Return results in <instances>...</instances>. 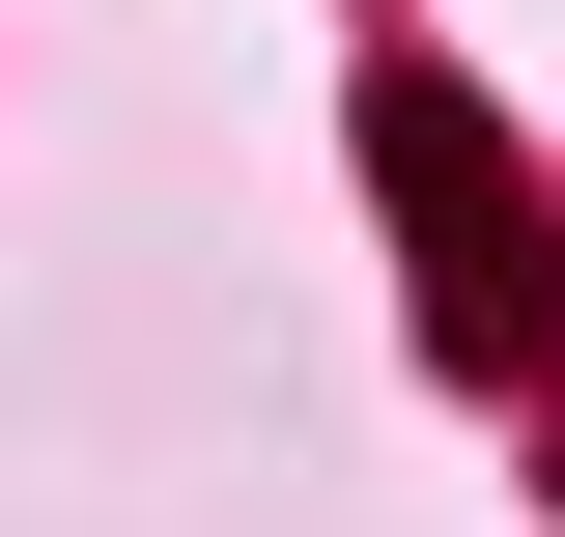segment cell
Masks as SVG:
<instances>
[{
  "instance_id": "1",
  "label": "cell",
  "mask_w": 565,
  "mask_h": 537,
  "mask_svg": "<svg viewBox=\"0 0 565 537\" xmlns=\"http://www.w3.org/2000/svg\"><path fill=\"white\" fill-rule=\"evenodd\" d=\"M367 170H396V227L452 255V339H537V255H509V170H481L452 85H367Z\"/></svg>"
}]
</instances>
